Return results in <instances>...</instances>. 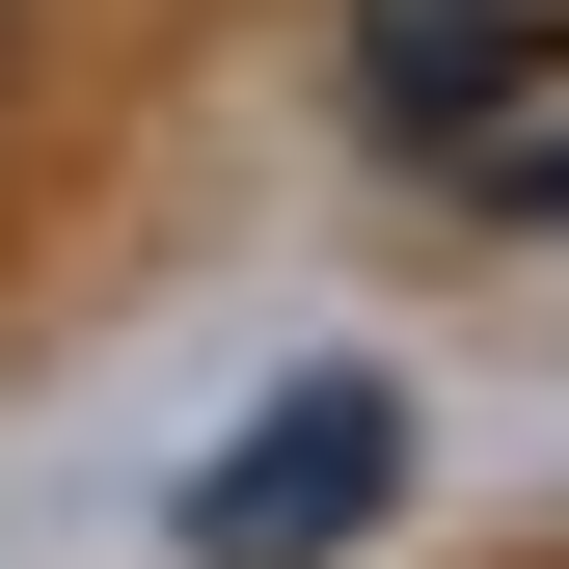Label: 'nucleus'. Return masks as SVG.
<instances>
[{
    "instance_id": "f03ea898",
    "label": "nucleus",
    "mask_w": 569,
    "mask_h": 569,
    "mask_svg": "<svg viewBox=\"0 0 569 569\" xmlns=\"http://www.w3.org/2000/svg\"><path fill=\"white\" fill-rule=\"evenodd\" d=\"M542 54H569V0H352V109L380 136H488Z\"/></svg>"
},
{
    "instance_id": "f257e3e1",
    "label": "nucleus",
    "mask_w": 569,
    "mask_h": 569,
    "mask_svg": "<svg viewBox=\"0 0 569 569\" xmlns=\"http://www.w3.org/2000/svg\"><path fill=\"white\" fill-rule=\"evenodd\" d=\"M380 488H407V380H299L218 488H190V569H326Z\"/></svg>"
},
{
    "instance_id": "7ed1b4c3",
    "label": "nucleus",
    "mask_w": 569,
    "mask_h": 569,
    "mask_svg": "<svg viewBox=\"0 0 569 569\" xmlns=\"http://www.w3.org/2000/svg\"><path fill=\"white\" fill-rule=\"evenodd\" d=\"M516 190H542V218H569V136H542V163H516Z\"/></svg>"
}]
</instances>
